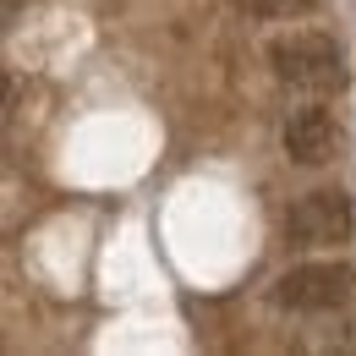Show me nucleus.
I'll return each mask as SVG.
<instances>
[{
  "label": "nucleus",
  "mask_w": 356,
  "mask_h": 356,
  "mask_svg": "<svg viewBox=\"0 0 356 356\" xmlns=\"http://www.w3.org/2000/svg\"><path fill=\"white\" fill-rule=\"evenodd\" d=\"M356 268L351 264H296L274 280V302L285 312H334L351 302Z\"/></svg>",
  "instance_id": "f03ea898"
},
{
  "label": "nucleus",
  "mask_w": 356,
  "mask_h": 356,
  "mask_svg": "<svg viewBox=\"0 0 356 356\" xmlns=\"http://www.w3.org/2000/svg\"><path fill=\"white\" fill-rule=\"evenodd\" d=\"M356 230V209L340 186H318V192H302L285 214V236L291 247H334Z\"/></svg>",
  "instance_id": "7ed1b4c3"
},
{
  "label": "nucleus",
  "mask_w": 356,
  "mask_h": 356,
  "mask_svg": "<svg viewBox=\"0 0 356 356\" xmlns=\"http://www.w3.org/2000/svg\"><path fill=\"white\" fill-rule=\"evenodd\" d=\"M268 66H274L280 83L307 88V93H340L351 83L340 44H334L329 33H312V28H296V33L268 39Z\"/></svg>",
  "instance_id": "f257e3e1"
},
{
  "label": "nucleus",
  "mask_w": 356,
  "mask_h": 356,
  "mask_svg": "<svg viewBox=\"0 0 356 356\" xmlns=\"http://www.w3.org/2000/svg\"><path fill=\"white\" fill-rule=\"evenodd\" d=\"M247 11H258V17H291V11H307L312 0H241Z\"/></svg>",
  "instance_id": "39448f33"
},
{
  "label": "nucleus",
  "mask_w": 356,
  "mask_h": 356,
  "mask_svg": "<svg viewBox=\"0 0 356 356\" xmlns=\"http://www.w3.org/2000/svg\"><path fill=\"white\" fill-rule=\"evenodd\" d=\"M280 143H285V154H291L296 165H329V159H334V148H340V127H334V115H329V110L307 104V110H296V115L285 121Z\"/></svg>",
  "instance_id": "20e7f679"
}]
</instances>
